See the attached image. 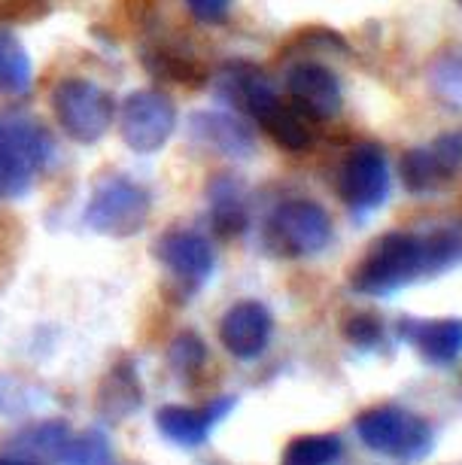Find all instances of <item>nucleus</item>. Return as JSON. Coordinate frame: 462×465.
Wrapping results in <instances>:
<instances>
[{"label":"nucleus","instance_id":"6e6552de","mask_svg":"<svg viewBox=\"0 0 462 465\" xmlns=\"http://www.w3.org/2000/svg\"><path fill=\"white\" fill-rule=\"evenodd\" d=\"M338 195L353 213H371L389 195V162L380 146L359 143L338 171Z\"/></svg>","mask_w":462,"mask_h":465},{"label":"nucleus","instance_id":"4be33fe9","mask_svg":"<svg viewBox=\"0 0 462 465\" xmlns=\"http://www.w3.org/2000/svg\"><path fill=\"white\" fill-rule=\"evenodd\" d=\"M211 207H213V228L220 238H238L247 228V210L241 204V195L229 180H216L211 192Z\"/></svg>","mask_w":462,"mask_h":465},{"label":"nucleus","instance_id":"20e7f679","mask_svg":"<svg viewBox=\"0 0 462 465\" xmlns=\"http://www.w3.org/2000/svg\"><path fill=\"white\" fill-rule=\"evenodd\" d=\"M152 210V198L141 183L131 177H107L94 186L89 204H85L83 223L94 234L107 238H134L146 225Z\"/></svg>","mask_w":462,"mask_h":465},{"label":"nucleus","instance_id":"393cba45","mask_svg":"<svg viewBox=\"0 0 462 465\" xmlns=\"http://www.w3.org/2000/svg\"><path fill=\"white\" fill-rule=\"evenodd\" d=\"M171 359L177 362V368H182V371H189V368H198V365L204 362V344H202V338L192 335V331H182V335L173 341Z\"/></svg>","mask_w":462,"mask_h":465},{"label":"nucleus","instance_id":"39448f33","mask_svg":"<svg viewBox=\"0 0 462 465\" xmlns=\"http://www.w3.org/2000/svg\"><path fill=\"white\" fill-rule=\"evenodd\" d=\"M332 243V219L317 201H283L265 223V247L280 259H308Z\"/></svg>","mask_w":462,"mask_h":465},{"label":"nucleus","instance_id":"f03ea898","mask_svg":"<svg viewBox=\"0 0 462 465\" xmlns=\"http://www.w3.org/2000/svg\"><path fill=\"white\" fill-rule=\"evenodd\" d=\"M52 140L28 116H0V198H22L49 164Z\"/></svg>","mask_w":462,"mask_h":465},{"label":"nucleus","instance_id":"bb28decb","mask_svg":"<svg viewBox=\"0 0 462 465\" xmlns=\"http://www.w3.org/2000/svg\"><path fill=\"white\" fill-rule=\"evenodd\" d=\"M344 331H347V338H350L353 344H359V347H371L374 341H380V335H383L380 322L374 317H353L350 322H347Z\"/></svg>","mask_w":462,"mask_h":465},{"label":"nucleus","instance_id":"9d476101","mask_svg":"<svg viewBox=\"0 0 462 465\" xmlns=\"http://www.w3.org/2000/svg\"><path fill=\"white\" fill-rule=\"evenodd\" d=\"M155 252H159L162 265L168 268L186 289L204 286L207 280H211L213 268H216V256H213L211 241L198 232H189V228L168 232L159 241V250Z\"/></svg>","mask_w":462,"mask_h":465},{"label":"nucleus","instance_id":"4468645a","mask_svg":"<svg viewBox=\"0 0 462 465\" xmlns=\"http://www.w3.org/2000/svg\"><path fill=\"white\" fill-rule=\"evenodd\" d=\"M234 408V399L211 401L207 408H186V405H164L155 414L159 432L177 447H202L211 438L213 426Z\"/></svg>","mask_w":462,"mask_h":465},{"label":"nucleus","instance_id":"cd10ccee","mask_svg":"<svg viewBox=\"0 0 462 465\" xmlns=\"http://www.w3.org/2000/svg\"><path fill=\"white\" fill-rule=\"evenodd\" d=\"M0 465H37V462H28V460H15V456H0Z\"/></svg>","mask_w":462,"mask_h":465},{"label":"nucleus","instance_id":"9b49d317","mask_svg":"<svg viewBox=\"0 0 462 465\" xmlns=\"http://www.w3.org/2000/svg\"><path fill=\"white\" fill-rule=\"evenodd\" d=\"M274 320L261 302H238L222 313L220 341L234 359H256L271 341Z\"/></svg>","mask_w":462,"mask_h":465},{"label":"nucleus","instance_id":"a211bd4d","mask_svg":"<svg viewBox=\"0 0 462 465\" xmlns=\"http://www.w3.org/2000/svg\"><path fill=\"white\" fill-rule=\"evenodd\" d=\"M192 137H198L202 143L220 149V153H247L250 134L238 119L225 116V113H198L192 116Z\"/></svg>","mask_w":462,"mask_h":465},{"label":"nucleus","instance_id":"f8f14e48","mask_svg":"<svg viewBox=\"0 0 462 465\" xmlns=\"http://www.w3.org/2000/svg\"><path fill=\"white\" fill-rule=\"evenodd\" d=\"M286 89L295 104H301L313 119H332L344 104L341 80L317 61H299L286 74Z\"/></svg>","mask_w":462,"mask_h":465},{"label":"nucleus","instance_id":"1a4fd4ad","mask_svg":"<svg viewBox=\"0 0 462 465\" xmlns=\"http://www.w3.org/2000/svg\"><path fill=\"white\" fill-rule=\"evenodd\" d=\"M462 168V131L438 134L429 146H414L402 155L398 173L408 192L414 195H429L450 183Z\"/></svg>","mask_w":462,"mask_h":465},{"label":"nucleus","instance_id":"aec40b11","mask_svg":"<svg viewBox=\"0 0 462 465\" xmlns=\"http://www.w3.org/2000/svg\"><path fill=\"white\" fill-rule=\"evenodd\" d=\"M31 80L34 67L25 43L10 31H0V94H25Z\"/></svg>","mask_w":462,"mask_h":465},{"label":"nucleus","instance_id":"6ab92c4d","mask_svg":"<svg viewBox=\"0 0 462 465\" xmlns=\"http://www.w3.org/2000/svg\"><path fill=\"white\" fill-rule=\"evenodd\" d=\"M98 405L110 420H125L131 411L141 408V383H137L134 368L128 362H122L110 371V377L101 386Z\"/></svg>","mask_w":462,"mask_h":465},{"label":"nucleus","instance_id":"f3484780","mask_svg":"<svg viewBox=\"0 0 462 465\" xmlns=\"http://www.w3.org/2000/svg\"><path fill=\"white\" fill-rule=\"evenodd\" d=\"M408 338L429 365H450L462 356V320H426L408 322Z\"/></svg>","mask_w":462,"mask_h":465},{"label":"nucleus","instance_id":"0eeeda50","mask_svg":"<svg viewBox=\"0 0 462 465\" xmlns=\"http://www.w3.org/2000/svg\"><path fill=\"white\" fill-rule=\"evenodd\" d=\"M116 116L122 140L137 155L159 153L177 128V107H173L168 94L155 89L131 92L116 110Z\"/></svg>","mask_w":462,"mask_h":465},{"label":"nucleus","instance_id":"a878e982","mask_svg":"<svg viewBox=\"0 0 462 465\" xmlns=\"http://www.w3.org/2000/svg\"><path fill=\"white\" fill-rule=\"evenodd\" d=\"M186 4L189 15L195 22H204V25H220L229 19L231 13V4L234 0H182Z\"/></svg>","mask_w":462,"mask_h":465},{"label":"nucleus","instance_id":"c756f323","mask_svg":"<svg viewBox=\"0 0 462 465\" xmlns=\"http://www.w3.org/2000/svg\"><path fill=\"white\" fill-rule=\"evenodd\" d=\"M110 465H113V462H110Z\"/></svg>","mask_w":462,"mask_h":465},{"label":"nucleus","instance_id":"ddd939ff","mask_svg":"<svg viewBox=\"0 0 462 465\" xmlns=\"http://www.w3.org/2000/svg\"><path fill=\"white\" fill-rule=\"evenodd\" d=\"M216 94L252 119H259L277 101L271 80L252 61H229L216 74Z\"/></svg>","mask_w":462,"mask_h":465},{"label":"nucleus","instance_id":"5701e85b","mask_svg":"<svg viewBox=\"0 0 462 465\" xmlns=\"http://www.w3.org/2000/svg\"><path fill=\"white\" fill-rule=\"evenodd\" d=\"M110 462H113V450L101 429H85V432L74 435L71 444H67L64 460H61V465H110Z\"/></svg>","mask_w":462,"mask_h":465},{"label":"nucleus","instance_id":"423d86ee","mask_svg":"<svg viewBox=\"0 0 462 465\" xmlns=\"http://www.w3.org/2000/svg\"><path fill=\"white\" fill-rule=\"evenodd\" d=\"M356 435L369 450L392 460H420L432 447V429L423 417L396 405H378L356 417Z\"/></svg>","mask_w":462,"mask_h":465},{"label":"nucleus","instance_id":"b1692460","mask_svg":"<svg viewBox=\"0 0 462 465\" xmlns=\"http://www.w3.org/2000/svg\"><path fill=\"white\" fill-rule=\"evenodd\" d=\"M429 80L435 85V92L444 98H462V58L459 55H441L432 61L429 67Z\"/></svg>","mask_w":462,"mask_h":465},{"label":"nucleus","instance_id":"7ed1b4c3","mask_svg":"<svg viewBox=\"0 0 462 465\" xmlns=\"http://www.w3.org/2000/svg\"><path fill=\"white\" fill-rule=\"evenodd\" d=\"M52 113L61 131L76 143H98L116 119V101L103 85L67 76L52 89Z\"/></svg>","mask_w":462,"mask_h":465},{"label":"nucleus","instance_id":"412c9836","mask_svg":"<svg viewBox=\"0 0 462 465\" xmlns=\"http://www.w3.org/2000/svg\"><path fill=\"white\" fill-rule=\"evenodd\" d=\"M344 456V441L338 435H299L286 444L280 465H335Z\"/></svg>","mask_w":462,"mask_h":465},{"label":"nucleus","instance_id":"f257e3e1","mask_svg":"<svg viewBox=\"0 0 462 465\" xmlns=\"http://www.w3.org/2000/svg\"><path fill=\"white\" fill-rule=\"evenodd\" d=\"M459 241L453 234H414V232H389L369 247V252L356 262L350 286L362 295H392L417 277L444 268L457 259Z\"/></svg>","mask_w":462,"mask_h":465},{"label":"nucleus","instance_id":"2eb2a0df","mask_svg":"<svg viewBox=\"0 0 462 465\" xmlns=\"http://www.w3.org/2000/svg\"><path fill=\"white\" fill-rule=\"evenodd\" d=\"M256 122L268 131V137H271L277 146L286 149V153H304V149H310L313 140H317V119L292 98L290 101L277 98Z\"/></svg>","mask_w":462,"mask_h":465},{"label":"nucleus","instance_id":"c85d7f7f","mask_svg":"<svg viewBox=\"0 0 462 465\" xmlns=\"http://www.w3.org/2000/svg\"><path fill=\"white\" fill-rule=\"evenodd\" d=\"M457 4H462V0H457Z\"/></svg>","mask_w":462,"mask_h":465},{"label":"nucleus","instance_id":"dca6fc26","mask_svg":"<svg viewBox=\"0 0 462 465\" xmlns=\"http://www.w3.org/2000/svg\"><path fill=\"white\" fill-rule=\"evenodd\" d=\"M71 426L61 423V420H43V423H34L28 429H22L19 435L10 441V453L15 460H28L37 465L46 462H61L67 453V444H71Z\"/></svg>","mask_w":462,"mask_h":465}]
</instances>
